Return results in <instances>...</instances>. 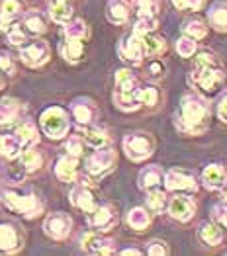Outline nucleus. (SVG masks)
Returning <instances> with one entry per match:
<instances>
[{"instance_id":"f257e3e1","label":"nucleus","mask_w":227,"mask_h":256,"mask_svg":"<svg viewBox=\"0 0 227 256\" xmlns=\"http://www.w3.org/2000/svg\"><path fill=\"white\" fill-rule=\"evenodd\" d=\"M211 116L209 102L200 92H188L182 96L178 116H176V128L186 135H200L207 128V120Z\"/></svg>"},{"instance_id":"f03ea898","label":"nucleus","mask_w":227,"mask_h":256,"mask_svg":"<svg viewBox=\"0 0 227 256\" xmlns=\"http://www.w3.org/2000/svg\"><path fill=\"white\" fill-rule=\"evenodd\" d=\"M188 82L194 86L200 94L213 96L225 84V72L217 66V61L206 64H194L188 74Z\"/></svg>"},{"instance_id":"7ed1b4c3","label":"nucleus","mask_w":227,"mask_h":256,"mask_svg":"<svg viewBox=\"0 0 227 256\" xmlns=\"http://www.w3.org/2000/svg\"><path fill=\"white\" fill-rule=\"evenodd\" d=\"M139 80L129 68L116 70V88H114V104L124 112H135L141 106L137 100Z\"/></svg>"},{"instance_id":"20e7f679","label":"nucleus","mask_w":227,"mask_h":256,"mask_svg":"<svg viewBox=\"0 0 227 256\" xmlns=\"http://www.w3.org/2000/svg\"><path fill=\"white\" fill-rule=\"evenodd\" d=\"M0 200L10 212L22 215L26 219H34L43 214V204L36 194H22L18 190L6 188L0 194Z\"/></svg>"},{"instance_id":"39448f33","label":"nucleus","mask_w":227,"mask_h":256,"mask_svg":"<svg viewBox=\"0 0 227 256\" xmlns=\"http://www.w3.org/2000/svg\"><path fill=\"white\" fill-rule=\"evenodd\" d=\"M40 126H42V131L49 139L59 141L69 133L71 120H69L67 110H63L61 106H49L45 108L42 116H40Z\"/></svg>"},{"instance_id":"423d86ee","label":"nucleus","mask_w":227,"mask_h":256,"mask_svg":"<svg viewBox=\"0 0 227 256\" xmlns=\"http://www.w3.org/2000/svg\"><path fill=\"white\" fill-rule=\"evenodd\" d=\"M124 150L129 160L141 162V160H147V158L153 154V150H155V141H153V137H151L149 133H145V131H135V133L125 135Z\"/></svg>"},{"instance_id":"0eeeda50","label":"nucleus","mask_w":227,"mask_h":256,"mask_svg":"<svg viewBox=\"0 0 227 256\" xmlns=\"http://www.w3.org/2000/svg\"><path fill=\"white\" fill-rule=\"evenodd\" d=\"M116 162H118L116 150L106 145V147H100V149H94V152L86 158V164H84V166H86V172H88L90 176L102 178L108 172L114 170Z\"/></svg>"},{"instance_id":"6e6552de","label":"nucleus","mask_w":227,"mask_h":256,"mask_svg":"<svg viewBox=\"0 0 227 256\" xmlns=\"http://www.w3.org/2000/svg\"><path fill=\"white\" fill-rule=\"evenodd\" d=\"M73 229V219L63 212L47 215V219L43 221V233L53 238V240H65Z\"/></svg>"},{"instance_id":"1a4fd4ad","label":"nucleus","mask_w":227,"mask_h":256,"mask_svg":"<svg viewBox=\"0 0 227 256\" xmlns=\"http://www.w3.org/2000/svg\"><path fill=\"white\" fill-rule=\"evenodd\" d=\"M49 45L42 40H36V42L32 43H24L20 49V59L24 64H28V66H32V68H38V66H42L49 61Z\"/></svg>"},{"instance_id":"9d476101","label":"nucleus","mask_w":227,"mask_h":256,"mask_svg":"<svg viewBox=\"0 0 227 256\" xmlns=\"http://www.w3.org/2000/svg\"><path fill=\"white\" fill-rule=\"evenodd\" d=\"M165 188L170 192H180V190H188V192H196L198 190V182L196 176L190 172L182 170V168H170L165 172L163 176Z\"/></svg>"},{"instance_id":"9b49d317","label":"nucleus","mask_w":227,"mask_h":256,"mask_svg":"<svg viewBox=\"0 0 227 256\" xmlns=\"http://www.w3.org/2000/svg\"><path fill=\"white\" fill-rule=\"evenodd\" d=\"M86 221L94 231H110L116 227L118 223V215L110 206H94L88 214H86Z\"/></svg>"},{"instance_id":"f8f14e48","label":"nucleus","mask_w":227,"mask_h":256,"mask_svg":"<svg viewBox=\"0 0 227 256\" xmlns=\"http://www.w3.org/2000/svg\"><path fill=\"white\" fill-rule=\"evenodd\" d=\"M118 53H120V57L124 59L125 63L141 64L145 59L141 38H139L137 34H129V36H125L124 40L120 42V45H118Z\"/></svg>"},{"instance_id":"ddd939ff","label":"nucleus","mask_w":227,"mask_h":256,"mask_svg":"<svg viewBox=\"0 0 227 256\" xmlns=\"http://www.w3.org/2000/svg\"><path fill=\"white\" fill-rule=\"evenodd\" d=\"M81 246H83V250L90 252V254H112V252H116L114 240L96 233V231L84 233L81 236Z\"/></svg>"},{"instance_id":"4468645a","label":"nucleus","mask_w":227,"mask_h":256,"mask_svg":"<svg viewBox=\"0 0 227 256\" xmlns=\"http://www.w3.org/2000/svg\"><path fill=\"white\" fill-rule=\"evenodd\" d=\"M166 210H168V215L172 219H176L180 223H188L196 214V204L188 196H174L168 200Z\"/></svg>"},{"instance_id":"2eb2a0df","label":"nucleus","mask_w":227,"mask_h":256,"mask_svg":"<svg viewBox=\"0 0 227 256\" xmlns=\"http://www.w3.org/2000/svg\"><path fill=\"white\" fill-rule=\"evenodd\" d=\"M24 112H26L24 102L16 98H2L0 100V126H12L20 122Z\"/></svg>"},{"instance_id":"dca6fc26","label":"nucleus","mask_w":227,"mask_h":256,"mask_svg":"<svg viewBox=\"0 0 227 256\" xmlns=\"http://www.w3.org/2000/svg\"><path fill=\"white\" fill-rule=\"evenodd\" d=\"M71 116H73V120L81 128L83 126H90L96 120V106L90 100H86V98H77L71 104Z\"/></svg>"},{"instance_id":"f3484780","label":"nucleus","mask_w":227,"mask_h":256,"mask_svg":"<svg viewBox=\"0 0 227 256\" xmlns=\"http://www.w3.org/2000/svg\"><path fill=\"white\" fill-rule=\"evenodd\" d=\"M55 176L61 182H75L79 176V158L71 154H63L55 162Z\"/></svg>"},{"instance_id":"a211bd4d","label":"nucleus","mask_w":227,"mask_h":256,"mask_svg":"<svg viewBox=\"0 0 227 256\" xmlns=\"http://www.w3.org/2000/svg\"><path fill=\"white\" fill-rule=\"evenodd\" d=\"M69 200H71V204H73L75 208H79L84 214H88V212L96 206L94 194H92V190H90L86 184H77V186L71 190V194H69Z\"/></svg>"},{"instance_id":"6ab92c4d","label":"nucleus","mask_w":227,"mask_h":256,"mask_svg":"<svg viewBox=\"0 0 227 256\" xmlns=\"http://www.w3.org/2000/svg\"><path fill=\"white\" fill-rule=\"evenodd\" d=\"M20 246V231L12 223H0V250L2 252H16Z\"/></svg>"},{"instance_id":"aec40b11","label":"nucleus","mask_w":227,"mask_h":256,"mask_svg":"<svg viewBox=\"0 0 227 256\" xmlns=\"http://www.w3.org/2000/svg\"><path fill=\"white\" fill-rule=\"evenodd\" d=\"M202 182L207 190H221L227 182V170L221 164H207L202 172Z\"/></svg>"},{"instance_id":"412c9836","label":"nucleus","mask_w":227,"mask_h":256,"mask_svg":"<svg viewBox=\"0 0 227 256\" xmlns=\"http://www.w3.org/2000/svg\"><path fill=\"white\" fill-rule=\"evenodd\" d=\"M163 176L165 172L161 170L159 164H151V166H145L143 170L139 172L137 176V186L147 192V190H153V188H159L163 184Z\"/></svg>"},{"instance_id":"4be33fe9","label":"nucleus","mask_w":227,"mask_h":256,"mask_svg":"<svg viewBox=\"0 0 227 256\" xmlns=\"http://www.w3.org/2000/svg\"><path fill=\"white\" fill-rule=\"evenodd\" d=\"M24 10L22 0H0V30L6 32Z\"/></svg>"},{"instance_id":"5701e85b","label":"nucleus","mask_w":227,"mask_h":256,"mask_svg":"<svg viewBox=\"0 0 227 256\" xmlns=\"http://www.w3.org/2000/svg\"><path fill=\"white\" fill-rule=\"evenodd\" d=\"M207 22L209 26L215 30V32H221L225 34L227 32V2L223 0H217L209 6L207 10Z\"/></svg>"},{"instance_id":"b1692460","label":"nucleus","mask_w":227,"mask_h":256,"mask_svg":"<svg viewBox=\"0 0 227 256\" xmlns=\"http://www.w3.org/2000/svg\"><path fill=\"white\" fill-rule=\"evenodd\" d=\"M141 43H143L145 57H161L166 51V42L163 36H157L155 32L141 34Z\"/></svg>"},{"instance_id":"393cba45","label":"nucleus","mask_w":227,"mask_h":256,"mask_svg":"<svg viewBox=\"0 0 227 256\" xmlns=\"http://www.w3.org/2000/svg\"><path fill=\"white\" fill-rule=\"evenodd\" d=\"M198 236H200V240H202L204 244H207V246H217V244H221V240H223V229H221V225H217L215 221H206V223L200 225Z\"/></svg>"},{"instance_id":"a878e982","label":"nucleus","mask_w":227,"mask_h":256,"mask_svg":"<svg viewBox=\"0 0 227 256\" xmlns=\"http://www.w3.org/2000/svg\"><path fill=\"white\" fill-rule=\"evenodd\" d=\"M81 133H83V141L88 147H92V149L106 147L108 141H110L108 133H106L102 128H96V126H92V124H90V126H83V128H81Z\"/></svg>"},{"instance_id":"bb28decb","label":"nucleus","mask_w":227,"mask_h":256,"mask_svg":"<svg viewBox=\"0 0 227 256\" xmlns=\"http://www.w3.org/2000/svg\"><path fill=\"white\" fill-rule=\"evenodd\" d=\"M14 137L20 141L22 149H26V147L38 145V141H40V131L36 128V124H32V122H22L20 126L16 128Z\"/></svg>"},{"instance_id":"cd10ccee","label":"nucleus","mask_w":227,"mask_h":256,"mask_svg":"<svg viewBox=\"0 0 227 256\" xmlns=\"http://www.w3.org/2000/svg\"><path fill=\"white\" fill-rule=\"evenodd\" d=\"M106 18L116 26H122L129 20V6L125 0H110L106 6Z\"/></svg>"},{"instance_id":"c85d7f7f","label":"nucleus","mask_w":227,"mask_h":256,"mask_svg":"<svg viewBox=\"0 0 227 256\" xmlns=\"http://www.w3.org/2000/svg\"><path fill=\"white\" fill-rule=\"evenodd\" d=\"M59 53L67 63H79L84 55V45L81 40H65L59 45Z\"/></svg>"},{"instance_id":"c756f323","label":"nucleus","mask_w":227,"mask_h":256,"mask_svg":"<svg viewBox=\"0 0 227 256\" xmlns=\"http://www.w3.org/2000/svg\"><path fill=\"white\" fill-rule=\"evenodd\" d=\"M24 28L26 32H30L32 36H42L47 32V22H45V16L38 10H30L24 14Z\"/></svg>"},{"instance_id":"7c9ffc66","label":"nucleus","mask_w":227,"mask_h":256,"mask_svg":"<svg viewBox=\"0 0 227 256\" xmlns=\"http://www.w3.org/2000/svg\"><path fill=\"white\" fill-rule=\"evenodd\" d=\"M63 36L65 40H86L88 38V26L84 20H69L63 24Z\"/></svg>"},{"instance_id":"2f4dec72","label":"nucleus","mask_w":227,"mask_h":256,"mask_svg":"<svg viewBox=\"0 0 227 256\" xmlns=\"http://www.w3.org/2000/svg\"><path fill=\"white\" fill-rule=\"evenodd\" d=\"M18 158H20L22 166H24L28 172H36L43 166L42 152H40V150H36L34 147H26V149H22Z\"/></svg>"},{"instance_id":"473e14b6","label":"nucleus","mask_w":227,"mask_h":256,"mask_svg":"<svg viewBox=\"0 0 227 256\" xmlns=\"http://www.w3.org/2000/svg\"><path fill=\"white\" fill-rule=\"evenodd\" d=\"M127 225L133 231H145L151 225V215L145 208H133L127 212Z\"/></svg>"},{"instance_id":"72a5a7b5","label":"nucleus","mask_w":227,"mask_h":256,"mask_svg":"<svg viewBox=\"0 0 227 256\" xmlns=\"http://www.w3.org/2000/svg\"><path fill=\"white\" fill-rule=\"evenodd\" d=\"M20 152L22 145L14 135H0V156H4L8 160H14V158L20 156Z\"/></svg>"},{"instance_id":"f704fd0d","label":"nucleus","mask_w":227,"mask_h":256,"mask_svg":"<svg viewBox=\"0 0 227 256\" xmlns=\"http://www.w3.org/2000/svg\"><path fill=\"white\" fill-rule=\"evenodd\" d=\"M49 18L57 24H65L73 18V6L69 2H49Z\"/></svg>"},{"instance_id":"c9c22d12","label":"nucleus","mask_w":227,"mask_h":256,"mask_svg":"<svg viewBox=\"0 0 227 256\" xmlns=\"http://www.w3.org/2000/svg\"><path fill=\"white\" fill-rule=\"evenodd\" d=\"M133 8L137 18H157L159 16V0H133Z\"/></svg>"},{"instance_id":"e433bc0d","label":"nucleus","mask_w":227,"mask_h":256,"mask_svg":"<svg viewBox=\"0 0 227 256\" xmlns=\"http://www.w3.org/2000/svg\"><path fill=\"white\" fill-rule=\"evenodd\" d=\"M166 208V196L163 190H147V210L153 214H161Z\"/></svg>"},{"instance_id":"4c0bfd02","label":"nucleus","mask_w":227,"mask_h":256,"mask_svg":"<svg viewBox=\"0 0 227 256\" xmlns=\"http://www.w3.org/2000/svg\"><path fill=\"white\" fill-rule=\"evenodd\" d=\"M182 34L192 40H204L207 36V26L202 20H186L182 26Z\"/></svg>"},{"instance_id":"58836bf2","label":"nucleus","mask_w":227,"mask_h":256,"mask_svg":"<svg viewBox=\"0 0 227 256\" xmlns=\"http://www.w3.org/2000/svg\"><path fill=\"white\" fill-rule=\"evenodd\" d=\"M159 96H161V94H159V90H157L155 86H145V88H141V86H139L137 100H139V104H141V106H147V108L157 106Z\"/></svg>"},{"instance_id":"ea45409f","label":"nucleus","mask_w":227,"mask_h":256,"mask_svg":"<svg viewBox=\"0 0 227 256\" xmlns=\"http://www.w3.org/2000/svg\"><path fill=\"white\" fill-rule=\"evenodd\" d=\"M176 51H178V55L180 57H184V59H190L194 53H196V40H192V38H180L178 42H176Z\"/></svg>"},{"instance_id":"a19ab883","label":"nucleus","mask_w":227,"mask_h":256,"mask_svg":"<svg viewBox=\"0 0 227 256\" xmlns=\"http://www.w3.org/2000/svg\"><path fill=\"white\" fill-rule=\"evenodd\" d=\"M157 26H159L157 18H137L135 26H133V34L141 36V34H147V32H155Z\"/></svg>"},{"instance_id":"79ce46f5","label":"nucleus","mask_w":227,"mask_h":256,"mask_svg":"<svg viewBox=\"0 0 227 256\" xmlns=\"http://www.w3.org/2000/svg\"><path fill=\"white\" fill-rule=\"evenodd\" d=\"M65 150H67V154H71V156H83L84 152V143L83 139L79 137V135H75V137H69V141L65 143Z\"/></svg>"},{"instance_id":"37998d69","label":"nucleus","mask_w":227,"mask_h":256,"mask_svg":"<svg viewBox=\"0 0 227 256\" xmlns=\"http://www.w3.org/2000/svg\"><path fill=\"white\" fill-rule=\"evenodd\" d=\"M6 36H8V43H12L16 47H22L26 43V34H24V30L20 26H10L6 30Z\"/></svg>"},{"instance_id":"c03bdc74","label":"nucleus","mask_w":227,"mask_h":256,"mask_svg":"<svg viewBox=\"0 0 227 256\" xmlns=\"http://www.w3.org/2000/svg\"><path fill=\"white\" fill-rule=\"evenodd\" d=\"M0 70L6 72V74H14L16 72V63H14V57L6 51H0Z\"/></svg>"},{"instance_id":"a18cd8bd","label":"nucleus","mask_w":227,"mask_h":256,"mask_svg":"<svg viewBox=\"0 0 227 256\" xmlns=\"http://www.w3.org/2000/svg\"><path fill=\"white\" fill-rule=\"evenodd\" d=\"M147 254H151V256H165V254H168V246H166L165 240H159V238H155V240H151V242L147 244Z\"/></svg>"},{"instance_id":"49530a36","label":"nucleus","mask_w":227,"mask_h":256,"mask_svg":"<svg viewBox=\"0 0 227 256\" xmlns=\"http://www.w3.org/2000/svg\"><path fill=\"white\" fill-rule=\"evenodd\" d=\"M206 0H172V4L178 8V10H202Z\"/></svg>"},{"instance_id":"de8ad7c7","label":"nucleus","mask_w":227,"mask_h":256,"mask_svg":"<svg viewBox=\"0 0 227 256\" xmlns=\"http://www.w3.org/2000/svg\"><path fill=\"white\" fill-rule=\"evenodd\" d=\"M165 74V64L161 63L157 57H153V61L149 63V76L151 78H161Z\"/></svg>"},{"instance_id":"09e8293b","label":"nucleus","mask_w":227,"mask_h":256,"mask_svg":"<svg viewBox=\"0 0 227 256\" xmlns=\"http://www.w3.org/2000/svg\"><path fill=\"white\" fill-rule=\"evenodd\" d=\"M213 219L219 221L221 225H225L227 227V206L225 204H219V206L213 208Z\"/></svg>"},{"instance_id":"8fccbe9b","label":"nucleus","mask_w":227,"mask_h":256,"mask_svg":"<svg viewBox=\"0 0 227 256\" xmlns=\"http://www.w3.org/2000/svg\"><path fill=\"white\" fill-rule=\"evenodd\" d=\"M217 118L227 124V92L219 98V102H217Z\"/></svg>"},{"instance_id":"3c124183","label":"nucleus","mask_w":227,"mask_h":256,"mask_svg":"<svg viewBox=\"0 0 227 256\" xmlns=\"http://www.w3.org/2000/svg\"><path fill=\"white\" fill-rule=\"evenodd\" d=\"M120 254H124V256H129V254H133V256H139V254H143L139 248H135V246H127V248H122L120 250Z\"/></svg>"},{"instance_id":"603ef678","label":"nucleus","mask_w":227,"mask_h":256,"mask_svg":"<svg viewBox=\"0 0 227 256\" xmlns=\"http://www.w3.org/2000/svg\"><path fill=\"white\" fill-rule=\"evenodd\" d=\"M221 190H223V200H225V202H227V182H225V186H223Z\"/></svg>"},{"instance_id":"864d4df0","label":"nucleus","mask_w":227,"mask_h":256,"mask_svg":"<svg viewBox=\"0 0 227 256\" xmlns=\"http://www.w3.org/2000/svg\"><path fill=\"white\" fill-rule=\"evenodd\" d=\"M49 2H69V0H49Z\"/></svg>"},{"instance_id":"5fc2aeb1","label":"nucleus","mask_w":227,"mask_h":256,"mask_svg":"<svg viewBox=\"0 0 227 256\" xmlns=\"http://www.w3.org/2000/svg\"><path fill=\"white\" fill-rule=\"evenodd\" d=\"M0 88H2V80H0Z\"/></svg>"},{"instance_id":"6e6d98bb","label":"nucleus","mask_w":227,"mask_h":256,"mask_svg":"<svg viewBox=\"0 0 227 256\" xmlns=\"http://www.w3.org/2000/svg\"><path fill=\"white\" fill-rule=\"evenodd\" d=\"M0 194H2V188H0Z\"/></svg>"}]
</instances>
